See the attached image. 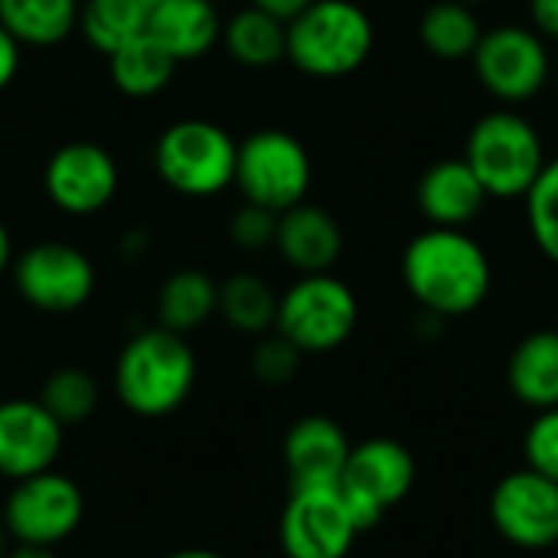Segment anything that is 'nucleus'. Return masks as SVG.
I'll use <instances>...</instances> for the list:
<instances>
[{"label":"nucleus","mask_w":558,"mask_h":558,"mask_svg":"<svg viewBox=\"0 0 558 558\" xmlns=\"http://www.w3.org/2000/svg\"><path fill=\"white\" fill-rule=\"evenodd\" d=\"M399 275L412 301L441 320L474 314L494 291V262L468 229L425 226L402 248Z\"/></svg>","instance_id":"1"},{"label":"nucleus","mask_w":558,"mask_h":558,"mask_svg":"<svg viewBox=\"0 0 558 558\" xmlns=\"http://www.w3.org/2000/svg\"><path fill=\"white\" fill-rule=\"evenodd\" d=\"M199 363L186 337L144 327L137 330L114 360V396L137 418H167L186 405L196 389Z\"/></svg>","instance_id":"2"},{"label":"nucleus","mask_w":558,"mask_h":558,"mask_svg":"<svg viewBox=\"0 0 558 558\" xmlns=\"http://www.w3.org/2000/svg\"><path fill=\"white\" fill-rule=\"evenodd\" d=\"M376 49V23L356 0H314L288 20V62L307 78H347Z\"/></svg>","instance_id":"3"},{"label":"nucleus","mask_w":558,"mask_h":558,"mask_svg":"<svg viewBox=\"0 0 558 558\" xmlns=\"http://www.w3.org/2000/svg\"><path fill=\"white\" fill-rule=\"evenodd\" d=\"M468 167L481 180L490 199H523L543 167L549 163V150L543 131L517 108L484 111L464 141Z\"/></svg>","instance_id":"4"},{"label":"nucleus","mask_w":558,"mask_h":558,"mask_svg":"<svg viewBox=\"0 0 558 558\" xmlns=\"http://www.w3.org/2000/svg\"><path fill=\"white\" fill-rule=\"evenodd\" d=\"M239 141L209 118H180L154 141V170L186 199H213L235 186Z\"/></svg>","instance_id":"5"},{"label":"nucleus","mask_w":558,"mask_h":558,"mask_svg":"<svg viewBox=\"0 0 558 558\" xmlns=\"http://www.w3.org/2000/svg\"><path fill=\"white\" fill-rule=\"evenodd\" d=\"M360 324L356 291L333 271L298 275L278 294L275 330L291 340L304 356H324L340 350Z\"/></svg>","instance_id":"6"},{"label":"nucleus","mask_w":558,"mask_h":558,"mask_svg":"<svg viewBox=\"0 0 558 558\" xmlns=\"http://www.w3.org/2000/svg\"><path fill=\"white\" fill-rule=\"evenodd\" d=\"M471 69L477 85L504 108H520L539 98L553 85V49L530 23H497L487 26Z\"/></svg>","instance_id":"7"},{"label":"nucleus","mask_w":558,"mask_h":558,"mask_svg":"<svg viewBox=\"0 0 558 558\" xmlns=\"http://www.w3.org/2000/svg\"><path fill=\"white\" fill-rule=\"evenodd\" d=\"M314 183V160L304 141L284 128H258L239 141L235 190L242 203L284 213L307 199Z\"/></svg>","instance_id":"8"},{"label":"nucleus","mask_w":558,"mask_h":558,"mask_svg":"<svg viewBox=\"0 0 558 558\" xmlns=\"http://www.w3.org/2000/svg\"><path fill=\"white\" fill-rule=\"evenodd\" d=\"M418 468L412 451L396 438H366L353 445L340 494L360 533L376 530L392 507H399L415 487Z\"/></svg>","instance_id":"9"},{"label":"nucleus","mask_w":558,"mask_h":558,"mask_svg":"<svg viewBox=\"0 0 558 558\" xmlns=\"http://www.w3.org/2000/svg\"><path fill=\"white\" fill-rule=\"evenodd\" d=\"M3 526L16 546L56 549L72 539L85 520V494L62 471H43L10 487L0 507Z\"/></svg>","instance_id":"10"},{"label":"nucleus","mask_w":558,"mask_h":558,"mask_svg":"<svg viewBox=\"0 0 558 558\" xmlns=\"http://www.w3.org/2000/svg\"><path fill=\"white\" fill-rule=\"evenodd\" d=\"M10 278L23 304L56 317L82 311L98 284L95 262L69 242H36L16 252Z\"/></svg>","instance_id":"11"},{"label":"nucleus","mask_w":558,"mask_h":558,"mask_svg":"<svg viewBox=\"0 0 558 558\" xmlns=\"http://www.w3.org/2000/svg\"><path fill=\"white\" fill-rule=\"evenodd\" d=\"M356 523L340 484L291 487L278 520V543L288 558H347L356 546Z\"/></svg>","instance_id":"12"},{"label":"nucleus","mask_w":558,"mask_h":558,"mask_svg":"<svg viewBox=\"0 0 558 558\" xmlns=\"http://www.w3.org/2000/svg\"><path fill=\"white\" fill-rule=\"evenodd\" d=\"M121 186L118 160L108 147L95 141H69L56 147L43 167L46 199L72 219H88L105 213Z\"/></svg>","instance_id":"13"},{"label":"nucleus","mask_w":558,"mask_h":558,"mask_svg":"<svg viewBox=\"0 0 558 558\" xmlns=\"http://www.w3.org/2000/svg\"><path fill=\"white\" fill-rule=\"evenodd\" d=\"M490 523L517 549H553L558 543V484L533 468L500 477L490 494Z\"/></svg>","instance_id":"14"},{"label":"nucleus","mask_w":558,"mask_h":558,"mask_svg":"<svg viewBox=\"0 0 558 558\" xmlns=\"http://www.w3.org/2000/svg\"><path fill=\"white\" fill-rule=\"evenodd\" d=\"M65 445V428L39 399L13 396L0 402V477L16 484L23 477L52 471Z\"/></svg>","instance_id":"15"},{"label":"nucleus","mask_w":558,"mask_h":558,"mask_svg":"<svg viewBox=\"0 0 558 558\" xmlns=\"http://www.w3.org/2000/svg\"><path fill=\"white\" fill-rule=\"evenodd\" d=\"M353 445L340 422L330 415L298 418L281 445L284 471L291 487H330L340 484Z\"/></svg>","instance_id":"16"},{"label":"nucleus","mask_w":558,"mask_h":558,"mask_svg":"<svg viewBox=\"0 0 558 558\" xmlns=\"http://www.w3.org/2000/svg\"><path fill=\"white\" fill-rule=\"evenodd\" d=\"M343 226L337 216L311 199L278 213L275 229V252L281 262L298 275H320L333 271L343 255Z\"/></svg>","instance_id":"17"},{"label":"nucleus","mask_w":558,"mask_h":558,"mask_svg":"<svg viewBox=\"0 0 558 558\" xmlns=\"http://www.w3.org/2000/svg\"><path fill=\"white\" fill-rule=\"evenodd\" d=\"M490 196L464 157H445L422 170L415 183V206L428 226L468 229L487 209Z\"/></svg>","instance_id":"18"},{"label":"nucleus","mask_w":558,"mask_h":558,"mask_svg":"<svg viewBox=\"0 0 558 558\" xmlns=\"http://www.w3.org/2000/svg\"><path fill=\"white\" fill-rule=\"evenodd\" d=\"M177 62H196L222 39V16L213 0H150L147 29Z\"/></svg>","instance_id":"19"},{"label":"nucleus","mask_w":558,"mask_h":558,"mask_svg":"<svg viewBox=\"0 0 558 558\" xmlns=\"http://www.w3.org/2000/svg\"><path fill=\"white\" fill-rule=\"evenodd\" d=\"M507 386L533 412L558 405V327L526 333L507 360Z\"/></svg>","instance_id":"20"},{"label":"nucleus","mask_w":558,"mask_h":558,"mask_svg":"<svg viewBox=\"0 0 558 558\" xmlns=\"http://www.w3.org/2000/svg\"><path fill=\"white\" fill-rule=\"evenodd\" d=\"M219 307V281L203 268H177L170 271L154 298L157 327L173 330L180 337L196 333L216 317Z\"/></svg>","instance_id":"21"},{"label":"nucleus","mask_w":558,"mask_h":558,"mask_svg":"<svg viewBox=\"0 0 558 558\" xmlns=\"http://www.w3.org/2000/svg\"><path fill=\"white\" fill-rule=\"evenodd\" d=\"M219 43L232 62L245 69H271L288 56V23L248 3L222 20Z\"/></svg>","instance_id":"22"},{"label":"nucleus","mask_w":558,"mask_h":558,"mask_svg":"<svg viewBox=\"0 0 558 558\" xmlns=\"http://www.w3.org/2000/svg\"><path fill=\"white\" fill-rule=\"evenodd\" d=\"M484 29L487 26L481 23L477 7L461 0H435L418 16V43L441 62H471Z\"/></svg>","instance_id":"23"},{"label":"nucleus","mask_w":558,"mask_h":558,"mask_svg":"<svg viewBox=\"0 0 558 558\" xmlns=\"http://www.w3.org/2000/svg\"><path fill=\"white\" fill-rule=\"evenodd\" d=\"M108 59V72H111V82L114 88L124 95V98H154L160 95L170 82H173V72H177V59L160 46L154 43L147 33L121 43L114 52L105 56Z\"/></svg>","instance_id":"24"},{"label":"nucleus","mask_w":558,"mask_h":558,"mask_svg":"<svg viewBox=\"0 0 558 558\" xmlns=\"http://www.w3.org/2000/svg\"><path fill=\"white\" fill-rule=\"evenodd\" d=\"M82 0H0V26L33 49L65 43L78 29Z\"/></svg>","instance_id":"25"},{"label":"nucleus","mask_w":558,"mask_h":558,"mask_svg":"<svg viewBox=\"0 0 558 558\" xmlns=\"http://www.w3.org/2000/svg\"><path fill=\"white\" fill-rule=\"evenodd\" d=\"M216 317H222L226 327L245 337L271 333L278 317V291L255 271H235L219 281Z\"/></svg>","instance_id":"26"},{"label":"nucleus","mask_w":558,"mask_h":558,"mask_svg":"<svg viewBox=\"0 0 558 558\" xmlns=\"http://www.w3.org/2000/svg\"><path fill=\"white\" fill-rule=\"evenodd\" d=\"M147 13L150 0H82L78 29L95 52L108 56L147 29Z\"/></svg>","instance_id":"27"},{"label":"nucleus","mask_w":558,"mask_h":558,"mask_svg":"<svg viewBox=\"0 0 558 558\" xmlns=\"http://www.w3.org/2000/svg\"><path fill=\"white\" fill-rule=\"evenodd\" d=\"M36 399L52 412V418L62 428H69V425L88 422L98 412L101 389H98V379L88 369H82V366H59V369H52L43 379Z\"/></svg>","instance_id":"28"},{"label":"nucleus","mask_w":558,"mask_h":558,"mask_svg":"<svg viewBox=\"0 0 558 558\" xmlns=\"http://www.w3.org/2000/svg\"><path fill=\"white\" fill-rule=\"evenodd\" d=\"M523 216L533 245L558 268V154H549V163L523 196Z\"/></svg>","instance_id":"29"},{"label":"nucleus","mask_w":558,"mask_h":558,"mask_svg":"<svg viewBox=\"0 0 558 558\" xmlns=\"http://www.w3.org/2000/svg\"><path fill=\"white\" fill-rule=\"evenodd\" d=\"M301 360L304 353L291 340H284L278 330H271V333L255 337V347L248 353V373L255 383L268 389H281L294 383V376L301 373Z\"/></svg>","instance_id":"30"},{"label":"nucleus","mask_w":558,"mask_h":558,"mask_svg":"<svg viewBox=\"0 0 558 558\" xmlns=\"http://www.w3.org/2000/svg\"><path fill=\"white\" fill-rule=\"evenodd\" d=\"M523 458H526V468H533L536 474L558 484V405L536 412L523 438Z\"/></svg>","instance_id":"31"},{"label":"nucleus","mask_w":558,"mask_h":558,"mask_svg":"<svg viewBox=\"0 0 558 558\" xmlns=\"http://www.w3.org/2000/svg\"><path fill=\"white\" fill-rule=\"evenodd\" d=\"M275 229H278V213L262 209L255 203H242L229 216V239L242 252H265L275 248Z\"/></svg>","instance_id":"32"},{"label":"nucleus","mask_w":558,"mask_h":558,"mask_svg":"<svg viewBox=\"0 0 558 558\" xmlns=\"http://www.w3.org/2000/svg\"><path fill=\"white\" fill-rule=\"evenodd\" d=\"M526 23L546 36L549 43H558V0H526Z\"/></svg>","instance_id":"33"},{"label":"nucleus","mask_w":558,"mask_h":558,"mask_svg":"<svg viewBox=\"0 0 558 558\" xmlns=\"http://www.w3.org/2000/svg\"><path fill=\"white\" fill-rule=\"evenodd\" d=\"M20 65H23V46L7 33V26H0V92L13 85V78L20 75Z\"/></svg>","instance_id":"34"},{"label":"nucleus","mask_w":558,"mask_h":558,"mask_svg":"<svg viewBox=\"0 0 558 558\" xmlns=\"http://www.w3.org/2000/svg\"><path fill=\"white\" fill-rule=\"evenodd\" d=\"M248 3L288 23L291 16H298V13H301V10H304L307 3H314V0H248Z\"/></svg>","instance_id":"35"},{"label":"nucleus","mask_w":558,"mask_h":558,"mask_svg":"<svg viewBox=\"0 0 558 558\" xmlns=\"http://www.w3.org/2000/svg\"><path fill=\"white\" fill-rule=\"evenodd\" d=\"M13 235H10V229H7V222L0 219V278L10 271V265H13Z\"/></svg>","instance_id":"36"},{"label":"nucleus","mask_w":558,"mask_h":558,"mask_svg":"<svg viewBox=\"0 0 558 558\" xmlns=\"http://www.w3.org/2000/svg\"><path fill=\"white\" fill-rule=\"evenodd\" d=\"M7 558H59L56 556V549H46V546H10V553Z\"/></svg>","instance_id":"37"},{"label":"nucleus","mask_w":558,"mask_h":558,"mask_svg":"<svg viewBox=\"0 0 558 558\" xmlns=\"http://www.w3.org/2000/svg\"><path fill=\"white\" fill-rule=\"evenodd\" d=\"M167 558H229V556H222V553H216V549L190 546V549H177V553H170Z\"/></svg>","instance_id":"38"},{"label":"nucleus","mask_w":558,"mask_h":558,"mask_svg":"<svg viewBox=\"0 0 558 558\" xmlns=\"http://www.w3.org/2000/svg\"><path fill=\"white\" fill-rule=\"evenodd\" d=\"M10 546H13V539H10V533H7V526H3V517H0V558H7Z\"/></svg>","instance_id":"39"},{"label":"nucleus","mask_w":558,"mask_h":558,"mask_svg":"<svg viewBox=\"0 0 558 558\" xmlns=\"http://www.w3.org/2000/svg\"><path fill=\"white\" fill-rule=\"evenodd\" d=\"M461 3H468V7H484V3H490V0H461Z\"/></svg>","instance_id":"40"},{"label":"nucleus","mask_w":558,"mask_h":558,"mask_svg":"<svg viewBox=\"0 0 558 558\" xmlns=\"http://www.w3.org/2000/svg\"><path fill=\"white\" fill-rule=\"evenodd\" d=\"M553 88H556V95H558V62H556V72H553Z\"/></svg>","instance_id":"41"}]
</instances>
